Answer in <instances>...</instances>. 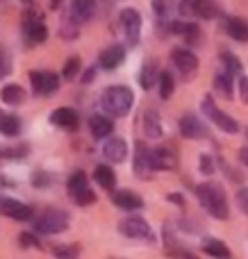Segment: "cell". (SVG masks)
<instances>
[{
    "label": "cell",
    "instance_id": "8d00e7d4",
    "mask_svg": "<svg viewBox=\"0 0 248 259\" xmlns=\"http://www.w3.org/2000/svg\"><path fill=\"white\" fill-rule=\"evenodd\" d=\"M200 173H205V175H212L214 173V159L210 155L200 157Z\"/></svg>",
    "mask_w": 248,
    "mask_h": 259
},
{
    "label": "cell",
    "instance_id": "9c48e42d",
    "mask_svg": "<svg viewBox=\"0 0 248 259\" xmlns=\"http://www.w3.org/2000/svg\"><path fill=\"white\" fill-rule=\"evenodd\" d=\"M30 82H32L34 94H39V96H50L59 89V75L50 71H32Z\"/></svg>",
    "mask_w": 248,
    "mask_h": 259
},
{
    "label": "cell",
    "instance_id": "8fae6325",
    "mask_svg": "<svg viewBox=\"0 0 248 259\" xmlns=\"http://www.w3.org/2000/svg\"><path fill=\"white\" fill-rule=\"evenodd\" d=\"M25 34L32 44H44L48 39V27L44 25V16L34 12H27L25 16Z\"/></svg>",
    "mask_w": 248,
    "mask_h": 259
},
{
    "label": "cell",
    "instance_id": "f6af8a7d",
    "mask_svg": "<svg viewBox=\"0 0 248 259\" xmlns=\"http://www.w3.org/2000/svg\"><path fill=\"white\" fill-rule=\"evenodd\" d=\"M3 116H5V114H3V112H0V121H3Z\"/></svg>",
    "mask_w": 248,
    "mask_h": 259
},
{
    "label": "cell",
    "instance_id": "d6a6232c",
    "mask_svg": "<svg viewBox=\"0 0 248 259\" xmlns=\"http://www.w3.org/2000/svg\"><path fill=\"white\" fill-rule=\"evenodd\" d=\"M53 255L57 259H80V248L75 243H68V246H57L53 248Z\"/></svg>",
    "mask_w": 248,
    "mask_h": 259
},
{
    "label": "cell",
    "instance_id": "bcb514c9",
    "mask_svg": "<svg viewBox=\"0 0 248 259\" xmlns=\"http://www.w3.org/2000/svg\"><path fill=\"white\" fill-rule=\"evenodd\" d=\"M3 155H5V152H3V150H0V157H3Z\"/></svg>",
    "mask_w": 248,
    "mask_h": 259
},
{
    "label": "cell",
    "instance_id": "7c38bea8",
    "mask_svg": "<svg viewBox=\"0 0 248 259\" xmlns=\"http://www.w3.org/2000/svg\"><path fill=\"white\" fill-rule=\"evenodd\" d=\"M173 64H176L178 71L187 77V75H194L196 73V68H198V57L187 48H176L173 50Z\"/></svg>",
    "mask_w": 248,
    "mask_h": 259
},
{
    "label": "cell",
    "instance_id": "836d02e7",
    "mask_svg": "<svg viewBox=\"0 0 248 259\" xmlns=\"http://www.w3.org/2000/svg\"><path fill=\"white\" fill-rule=\"evenodd\" d=\"M80 66H82L80 57H71L66 64H64V71H62V75L66 77V80H75V77H77V73H80Z\"/></svg>",
    "mask_w": 248,
    "mask_h": 259
},
{
    "label": "cell",
    "instance_id": "ba28073f",
    "mask_svg": "<svg viewBox=\"0 0 248 259\" xmlns=\"http://www.w3.org/2000/svg\"><path fill=\"white\" fill-rule=\"evenodd\" d=\"M0 216H9L14 221H32L34 209L30 205H25V202L16 200V198L0 196Z\"/></svg>",
    "mask_w": 248,
    "mask_h": 259
},
{
    "label": "cell",
    "instance_id": "60d3db41",
    "mask_svg": "<svg viewBox=\"0 0 248 259\" xmlns=\"http://www.w3.org/2000/svg\"><path fill=\"white\" fill-rule=\"evenodd\" d=\"M239 161L248 168V146H244V148L239 150Z\"/></svg>",
    "mask_w": 248,
    "mask_h": 259
},
{
    "label": "cell",
    "instance_id": "e575fe53",
    "mask_svg": "<svg viewBox=\"0 0 248 259\" xmlns=\"http://www.w3.org/2000/svg\"><path fill=\"white\" fill-rule=\"evenodd\" d=\"M9 73H12V57H9V53L5 48H0V80L7 77Z\"/></svg>",
    "mask_w": 248,
    "mask_h": 259
},
{
    "label": "cell",
    "instance_id": "74e56055",
    "mask_svg": "<svg viewBox=\"0 0 248 259\" xmlns=\"http://www.w3.org/2000/svg\"><path fill=\"white\" fill-rule=\"evenodd\" d=\"M237 205H239V209L248 214V189H239L237 191Z\"/></svg>",
    "mask_w": 248,
    "mask_h": 259
},
{
    "label": "cell",
    "instance_id": "83f0119b",
    "mask_svg": "<svg viewBox=\"0 0 248 259\" xmlns=\"http://www.w3.org/2000/svg\"><path fill=\"white\" fill-rule=\"evenodd\" d=\"M18 132H21V121H18V116L5 114L3 121H0V134H5V137H16Z\"/></svg>",
    "mask_w": 248,
    "mask_h": 259
},
{
    "label": "cell",
    "instance_id": "8992f818",
    "mask_svg": "<svg viewBox=\"0 0 248 259\" xmlns=\"http://www.w3.org/2000/svg\"><path fill=\"white\" fill-rule=\"evenodd\" d=\"M68 187V196L82 207H89L96 202V193L89 189V182H87V173L85 170H75V173L68 178L66 182Z\"/></svg>",
    "mask_w": 248,
    "mask_h": 259
},
{
    "label": "cell",
    "instance_id": "ee69618b",
    "mask_svg": "<svg viewBox=\"0 0 248 259\" xmlns=\"http://www.w3.org/2000/svg\"><path fill=\"white\" fill-rule=\"evenodd\" d=\"M185 257H187V259H198V257H194V255H191V252H187Z\"/></svg>",
    "mask_w": 248,
    "mask_h": 259
},
{
    "label": "cell",
    "instance_id": "f1b7e54d",
    "mask_svg": "<svg viewBox=\"0 0 248 259\" xmlns=\"http://www.w3.org/2000/svg\"><path fill=\"white\" fill-rule=\"evenodd\" d=\"M173 91H176V80L169 71H162L159 73V96H162V100L171 98Z\"/></svg>",
    "mask_w": 248,
    "mask_h": 259
},
{
    "label": "cell",
    "instance_id": "f35d334b",
    "mask_svg": "<svg viewBox=\"0 0 248 259\" xmlns=\"http://www.w3.org/2000/svg\"><path fill=\"white\" fill-rule=\"evenodd\" d=\"M18 243H21V246H34V248H41V241H36V239L32 237V234H21V237H18Z\"/></svg>",
    "mask_w": 248,
    "mask_h": 259
},
{
    "label": "cell",
    "instance_id": "52a82bcc",
    "mask_svg": "<svg viewBox=\"0 0 248 259\" xmlns=\"http://www.w3.org/2000/svg\"><path fill=\"white\" fill-rule=\"evenodd\" d=\"M118 18H121V25H123V32H126L128 44L137 46L141 39V14H139V9L126 7Z\"/></svg>",
    "mask_w": 248,
    "mask_h": 259
},
{
    "label": "cell",
    "instance_id": "603a6c76",
    "mask_svg": "<svg viewBox=\"0 0 248 259\" xmlns=\"http://www.w3.org/2000/svg\"><path fill=\"white\" fill-rule=\"evenodd\" d=\"M89 130H91V134H94L96 139H105V137L112 134L114 123L109 121L107 116H103V114H94V116L89 118Z\"/></svg>",
    "mask_w": 248,
    "mask_h": 259
},
{
    "label": "cell",
    "instance_id": "d590c367",
    "mask_svg": "<svg viewBox=\"0 0 248 259\" xmlns=\"http://www.w3.org/2000/svg\"><path fill=\"white\" fill-rule=\"evenodd\" d=\"M50 182H53V175H48L46 170H36L34 175H32V184L34 187H50Z\"/></svg>",
    "mask_w": 248,
    "mask_h": 259
},
{
    "label": "cell",
    "instance_id": "7bdbcfd3",
    "mask_svg": "<svg viewBox=\"0 0 248 259\" xmlns=\"http://www.w3.org/2000/svg\"><path fill=\"white\" fill-rule=\"evenodd\" d=\"M94 73H96V68H89V71H87V75H85V82H91V80H94Z\"/></svg>",
    "mask_w": 248,
    "mask_h": 259
},
{
    "label": "cell",
    "instance_id": "44dd1931",
    "mask_svg": "<svg viewBox=\"0 0 248 259\" xmlns=\"http://www.w3.org/2000/svg\"><path fill=\"white\" fill-rule=\"evenodd\" d=\"M141 130L150 139L162 137V121H159V114L155 109H146L144 112V116H141Z\"/></svg>",
    "mask_w": 248,
    "mask_h": 259
},
{
    "label": "cell",
    "instance_id": "4316f807",
    "mask_svg": "<svg viewBox=\"0 0 248 259\" xmlns=\"http://www.w3.org/2000/svg\"><path fill=\"white\" fill-rule=\"evenodd\" d=\"M232 73L230 71H219L217 75H214V89L219 91L221 96H226V98H232Z\"/></svg>",
    "mask_w": 248,
    "mask_h": 259
},
{
    "label": "cell",
    "instance_id": "277c9868",
    "mask_svg": "<svg viewBox=\"0 0 248 259\" xmlns=\"http://www.w3.org/2000/svg\"><path fill=\"white\" fill-rule=\"evenodd\" d=\"M118 232L128 239H137V241H144V243H155V232L146 219L141 216H128L118 223Z\"/></svg>",
    "mask_w": 248,
    "mask_h": 259
},
{
    "label": "cell",
    "instance_id": "ffe728a7",
    "mask_svg": "<svg viewBox=\"0 0 248 259\" xmlns=\"http://www.w3.org/2000/svg\"><path fill=\"white\" fill-rule=\"evenodd\" d=\"M96 0H73L71 3V16L75 23H87L94 18Z\"/></svg>",
    "mask_w": 248,
    "mask_h": 259
},
{
    "label": "cell",
    "instance_id": "ac0fdd59",
    "mask_svg": "<svg viewBox=\"0 0 248 259\" xmlns=\"http://www.w3.org/2000/svg\"><path fill=\"white\" fill-rule=\"evenodd\" d=\"M112 202L118 207V209H126V211H137L144 207V200H141L139 193L135 191H114Z\"/></svg>",
    "mask_w": 248,
    "mask_h": 259
},
{
    "label": "cell",
    "instance_id": "484cf974",
    "mask_svg": "<svg viewBox=\"0 0 248 259\" xmlns=\"http://www.w3.org/2000/svg\"><path fill=\"white\" fill-rule=\"evenodd\" d=\"M0 98H3L5 105L16 107V105H21L23 100H25V91H23V87H18V84H7L3 91H0Z\"/></svg>",
    "mask_w": 248,
    "mask_h": 259
},
{
    "label": "cell",
    "instance_id": "2e32d148",
    "mask_svg": "<svg viewBox=\"0 0 248 259\" xmlns=\"http://www.w3.org/2000/svg\"><path fill=\"white\" fill-rule=\"evenodd\" d=\"M180 132L182 137L187 139H203L208 137V127L200 123L198 116H194V114H185V116L180 118Z\"/></svg>",
    "mask_w": 248,
    "mask_h": 259
},
{
    "label": "cell",
    "instance_id": "30bf717a",
    "mask_svg": "<svg viewBox=\"0 0 248 259\" xmlns=\"http://www.w3.org/2000/svg\"><path fill=\"white\" fill-rule=\"evenodd\" d=\"M135 173L144 180H148L155 173L153 148H146L144 143H137V148H135Z\"/></svg>",
    "mask_w": 248,
    "mask_h": 259
},
{
    "label": "cell",
    "instance_id": "e0dca14e",
    "mask_svg": "<svg viewBox=\"0 0 248 259\" xmlns=\"http://www.w3.org/2000/svg\"><path fill=\"white\" fill-rule=\"evenodd\" d=\"M223 27H226L228 36L235 41H241V44H248V21L239 16H228L223 21Z\"/></svg>",
    "mask_w": 248,
    "mask_h": 259
},
{
    "label": "cell",
    "instance_id": "5bb4252c",
    "mask_svg": "<svg viewBox=\"0 0 248 259\" xmlns=\"http://www.w3.org/2000/svg\"><path fill=\"white\" fill-rule=\"evenodd\" d=\"M123 59H126V48H123L121 44H112L109 48H105L103 53H100L98 62L105 71H114V68H118L123 64Z\"/></svg>",
    "mask_w": 248,
    "mask_h": 259
},
{
    "label": "cell",
    "instance_id": "9a60e30c",
    "mask_svg": "<svg viewBox=\"0 0 248 259\" xmlns=\"http://www.w3.org/2000/svg\"><path fill=\"white\" fill-rule=\"evenodd\" d=\"M103 155H105V159L112 161V164H121V161H126V157H128L126 139H121V137L109 139V141L103 146Z\"/></svg>",
    "mask_w": 248,
    "mask_h": 259
},
{
    "label": "cell",
    "instance_id": "d4e9b609",
    "mask_svg": "<svg viewBox=\"0 0 248 259\" xmlns=\"http://www.w3.org/2000/svg\"><path fill=\"white\" fill-rule=\"evenodd\" d=\"M94 180H96V184H100L103 189H109V191H112L114 184H116V175H114V170L105 164H100V166L94 168Z\"/></svg>",
    "mask_w": 248,
    "mask_h": 259
},
{
    "label": "cell",
    "instance_id": "ab89813d",
    "mask_svg": "<svg viewBox=\"0 0 248 259\" xmlns=\"http://www.w3.org/2000/svg\"><path fill=\"white\" fill-rule=\"evenodd\" d=\"M239 96H241L244 103H248V77L246 75L239 77Z\"/></svg>",
    "mask_w": 248,
    "mask_h": 259
},
{
    "label": "cell",
    "instance_id": "d6986e66",
    "mask_svg": "<svg viewBox=\"0 0 248 259\" xmlns=\"http://www.w3.org/2000/svg\"><path fill=\"white\" fill-rule=\"evenodd\" d=\"M77 112L75 109H71V107H59V109H55L53 114H50V123L53 125H59V127H64V130H73V127H77Z\"/></svg>",
    "mask_w": 248,
    "mask_h": 259
},
{
    "label": "cell",
    "instance_id": "3957f363",
    "mask_svg": "<svg viewBox=\"0 0 248 259\" xmlns=\"http://www.w3.org/2000/svg\"><path fill=\"white\" fill-rule=\"evenodd\" d=\"M68 228V214L62 209H44L34 219V230L41 234H59Z\"/></svg>",
    "mask_w": 248,
    "mask_h": 259
},
{
    "label": "cell",
    "instance_id": "4dcf8cb0",
    "mask_svg": "<svg viewBox=\"0 0 248 259\" xmlns=\"http://www.w3.org/2000/svg\"><path fill=\"white\" fill-rule=\"evenodd\" d=\"M200 5H203V0H180L178 3V12H180V16H187V21H189V18L198 16Z\"/></svg>",
    "mask_w": 248,
    "mask_h": 259
},
{
    "label": "cell",
    "instance_id": "1f68e13d",
    "mask_svg": "<svg viewBox=\"0 0 248 259\" xmlns=\"http://www.w3.org/2000/svg\"><path fill=\"white\" fill-rule=\"evenodd\" d=\"M221 62H223V68H226V71H230L232 75H239L241 77L244 66H241V62L232 53H228V50H226V53H221Z\"/></svg>",
    "mask_w": 248,
    "mask_h": 259
},
{
    "label": "cell",
    "instance_id": "f546056e",
    "mask_svg": "<svg viewBox=\"0 0 248 259\" xmlns=\"http://www.w3.org/2000/svg\"><path fill=\"white\" fill-rule=\"evenodd\" d=\"M155 75H159L157 73V62H146L144 68H141V75H139V82L144 89H150V87L155 84Z\"/></svg>",
    "mask_w": 248,
    "mask_h": 259
},
{
    "label": "cell",
    "instance_id": "b9f144b4",
    "mask_svg": "<svg viewBox=\"0 0 248 259\" xmlns=\"http://www.w3.org/2000/svg\"><path fill=\"white\" fill-rule=\"evenodd\" d=\"M169 200H173L176 205H185V198H182L180 193H169Z\"/></svg>",
    "mask_w": 248,
    "mask_h": 259
},
{
    "label": "cell",
    "instance_id": "7402d4cb",
    "mask_svg": "<svg viewBox=\"0 0 248 259\" xmlns=\"http://www.w3.org/2000/svg\"><path fill=\"white\" fill-rule=\"evenodd\" d=\"M169 32L180 34L189 41H196L200 36V27L196 21H173V23H169Z\"/></svg>",
    "mask_w": 248,
    "mask_h": 259
},
{
    "label": "cell",
    "instance_id": "6da1fadb",
    "mask_svg": "<svg viewBox=\"0 0 248 259\" xmlns=\"http://www.w3.org/2000/svg\"><path fill=\"white\" fill-rule=\"evenodd\" d=\"M196 196H198V202L203 205V209L208 214H212L214 219H219V221L230 219V205H228L226 191H223L221 184H217V182L198 184L196 187Z\"/></svg>",
    "mask_w": 248,
    "mask_h": 259
},
{
    "label": "cell",
    "instance_id": "7a4b0ae2",
    "mask_svg": "<svg viewBox=\"0 0 248 259\" xmlns=\"http://www.w3.org/2000/svg\"><path fill=\"white\" fill-rule=\"evenodd\" d=\"M100 105L112 116H126L132 109V105H135V94H132L130 87H123V84L107 87L103 91V96H100Z\"/></svg>",
    "mask_w": 248,
    "mask_h": 259
},
{
    "label": "cell",
    "instance_id": "4fadbf2b",
    "mask_svg": "<svg viewBox=\"0 0 248 259\" xmlns=\"http://www.w3.org/2000/svg\"><path fill=\"white\" fill-rule=\"evenodd\" d=\"M155 170H176L178 168V152L169 146L153 148Z\"/></svg>",
    "mask_w": 248,
    "mask_h": 259
},
{
    "label": "cell",
    "instance_id": "cb8c5ba5",
    "mask_svg": "<svg viewBox=\"0 0 248 259\" xmlns=\"http://www.w3.org/2000/svg\"><path fill=\"white\" fill-rule=\"evenodd\" d=\"M203 252H205V255H210V257H214V259H232L230 248H228L223 241L212 239V237L203 241Z\"/></svg>",
    "mask_w": 248,
    "mask_h": 259
},
{
    "label": "cell",
    "instance_id": "7dc6e473",
    "mask_svg": "<svg viewBox=\"0 0 248 259\" xmlns=\"http://www.w3.org/2000/svg\"><path fill=\"white\" fill-rule=\"evenodd\" d=\"M27 5H32V3H30V0H27Z\"/></svg>",
    "mask_w": 248,
    "mask_h": 259
},
{
    "label": "cell",
    "instance_id": "5b68a950",
    "mask_svg": "<svg viewBox=\"0 0 248 259\" xmlns=\"http://www.w3.org/2000/svg\"><path fill=\"white\" fill-rule=\"evenodd\" d=\"M200 109H203V114L214 123V125H217L219 130H223L226 134H237L239 132V123H237L235 118L228 116L226 112H221V109L217 107V103H214L212 96H205L203 103H200Z\"/></svg>",
    "mask_w": 248,
    "mask_h": 259
}]
</instances>
